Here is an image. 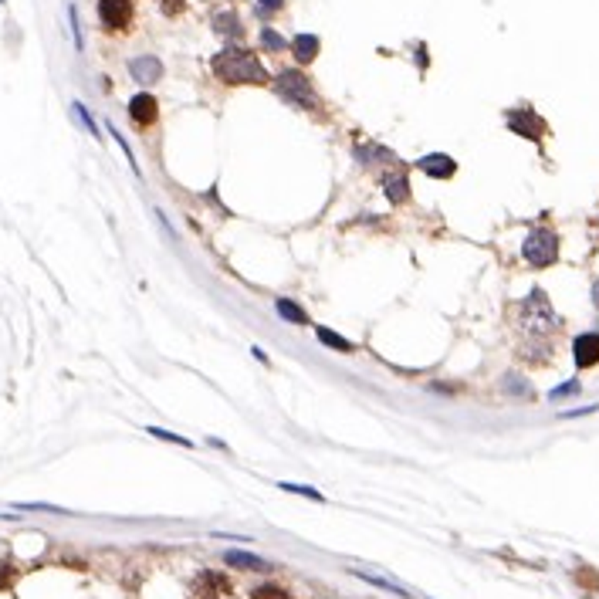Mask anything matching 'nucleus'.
<instances>
[{
  "label": "nucleus",
  "instance_id": "4468645a",
  "mask_svg": "<svg viewBox=\"0 0 599 599\" xmlns=\"http://www.w3.org/2000/svg\"><path fill=\"white\" fill-rule=\"evenodd\" d=\"M383 193L389 197V203H410V180L403 173H386Z\"/></svg>",
  "mask_w": 599,
  "mask_h": 599
},
{
  "label": "nucleus",
  "instance_id": "1a4fd4ad",
  "mask_svg": "<svg viewBox=\"0 0 599 599\" xmlns=\"http://www.w3.org/2000/svg\"><path fill=\"white\" fill-rule=\"evenodd\" d=\"M129 75L136 78L139 85H156L163 78V62L156 55H142V58H132L129 62Z\"/></svg>",
  "mask_w": 599,
  "mask_h": 599
},
{
  "label": "nucleus",
  "instance_id": "6e6552de",
  "mask_svg": "<svg viewBox=\"0 0 599 599\" xmlns=\"http://www.w3.org/2000/svg\"><path fill=\"white\" fill-rule=\"evenodd\" d=\"M129 115H132V122L136 125H153L156 119H159V102H156L149 92H139L132 95V102H129Z\"/></svg>",
  "mask_w": 599,
  "mask_h": 599
},
{
  "label": "nucleus",
  "instance_id": "c85d7f7f",
  "mask_svg": "<svg viewBox=\"0 0 599 599\" xmlns=\"http://www.w3.org/2000/svg\"><path fill=\"white\" fill-rule=\"evenodd\" d=\"M281 4H285V0H261L258 11H261V14H271V11H281Z\"/></svg>",
  "mask_w": 599,
  "mask_h": 599
},
{
  "label": "nucleus",
  "instance_id": "f8f14e48",
  "mask_svg": "<svg viewBox=\"0 0 599 599\" xmlns=\"http://www.w3.org/2000/svg\"><path fill=\"white\" fill-rule=\"evenodd\" d=\"M224 562L231 569H244V572H268V569H271L268 559H261V555H254V552H244V549H227V552H224Z\"/></svg>",
  "mask_w": 599,
  "mask_h": 599
},
{
  "label": "nucleus",
  "instance_id": "7ed1b4c3",
  "mask_svg": "<svg viewBox=\"0 0 599 599\" xmlns=\"http://www.w3.org/2000/svg\"><path fill=\"white\" fill-rule=\"evenodd\" d=\"M275 89H278V95H281L285 102H292V105H298V108L315 112V108L322 105V102H319V95H315V89H312V81H308L302 72L285 68V72L275 78Z\"/></svg>",
  "mask_w": 599,
  "mask_h": 599
},
{
  "label": "nucleus",
  "instance_id": "423d86ee",
  "mask_svg": "<svg viewBox=\"0 0 599 599\" xmlns=\"http://www.w3.org/2000/svg\"><path fill=\"white\" fill-rule=\"evenodd\" d=\"M505 122H508V129H511L515 136L532 139V142H538V139H542V132H545V122L538 119L532 108H511V112L505 115Z\"/></svg>",
  "mask_w": 599,
  "mask_h": 599
},
{
  "label": "nucleus",
  "instance_id": "cd10ccee",
  "mask_svg": "<svg viewBox=\"0 0 599 599\" xmlns=\"http://www.w3.org/2000/svg\"><path fill=\"white\" fill-rule=\"evenodd\" d=\"M163 11H166L169 17H176L180 11H183V0H163Z\"/></svg>",
  "mask_w": 599,
  "mask_h": 599
},
{
  "label": "nucleus",
  "instance_id": "7c9ffc66",
  "mask_svg": "<svg viewBox=\"0 0 599 599\" xmlns=\"http://www.w3.org/2000/svg\"><path fill=\"white\" fill-rule=\"evenodd\" d=\"M593 305L599 308V278H596V285H593Z\"/></svg>",
  "mask_w": 599,
  "mask_h": 599
},
{
  "label": "nucleus",
  "instance_id": "b1692460",
  "mask_svg": "<svg viewBox=\"0 0 599 599\" xmlns=\"http://www.w3.org/2000/svg\"><path fill=\"white\" fill-rule=\"evenodd\" d=\"M501 386H505L508 393H525V397L532 393V389H528V383H525L522 376H515V372H508V376H501Z\"/></svg>",
  "mask_w": 599,
  "mask_h": 599
},
{
  "label": "nucleus",
  "instance_id": "9b49d317",
  "mask_svg": "<svg viewBox=\"0 0 599 599\" xmlns=\"http://www.w3.org/2000/svg\"><path fill=\"white\" fill-rule=\"evenodd\" d=\"M416 166L423 169L427 176H433V180H450V176L457 173V163H454L450 156H444V153L423 156V159H416Z\"/></svg>",
  "mask_w": 599,
  "mask_h": 599
},
{
  "label": "nucleus",
  "instance_id": "dca6fc26",
  "mask_svg": "<svg viewBox=\"0 0 599 599\" xmlns=\"http://www.w3.org/2000/svg\"><path fill=\"white\" fill-rule=\"evenodd\" d=\"M275 308H278V315H281L285 322L308 325V315H305V312H302L298 305H295V302H288V298H275Z\"/></svg>",
  "mask_w": 599,
  "mask_h": 599
},
{
  "label": "nucleus",
  "instance_id": "412c9836",
  "mask_svg": "<svg viewBox=\"0 0 599 599\" xmlns=\"http://www.w3.org/2000/svg\"><path fill=\"white\" fill-rule=\"evenodd\" d=\"M14 508H21V511H47V515H68L64 508L47 505V501H21V505H14Z\"/></svg>",
  "mask_w": 599,
  "mask_h": 599
},
{
  "label": "nucleus",
  "instance_id": "9d476101",
  "mask_svg": "<svg viewBox=\"0 0 599 599\" xmlns=\"http://www.w3.org/2000/svg\"><path fill=\"white\" fill-rule=\"evenodd\" d=\"M518 359L532 363V366H545V363H552V342H545L542 336H528L518 346Z\"/></svg>",
  "mask_w": 599,
  "mask_h": 599
},
{
  "label": "nucleus",
  "instance_id": "5701e85b",
  "mask_svg": "<svg viewBox=\"0 0 599 599\" xmlns=\"http://www.w3.org/2000/svg\"><path fill=\"white\" fill-rule=\"evenodd\" d=\"M251 596L254 599H292V593H285L281 586H258Z\"/></svg>",
  "mask_w": 599,
  "mask_h": 599
},
{
  "label": "nucleus",
  "instance_id": "c756f323",
  "mask_svg": "<svg viewBox=\"0 0 599 599\" xmlns=\"http://www.w3.org/2000/svg\"><path fill=\"white\" fill-rule=\"evenodd\" d=\"M599 406H583V410H569V413H562L569 420V416H586V413H596Z\"/></svg>",
  "mask_w": 599,
  "mask_h": 599
},
{
  "label": "nucleus",
  "instance_id": "20e7f679",
  "mask_svg": "<svg viewBox=\"0 0 599 599\" xmlns=\"http://www.w3.org/2000/svg\"><path fill=\"white\" fill-rule=\"evenodd\" d=\"M522 258L532 264V268H552V264L559 261V234L549 231V227H535V231L525 237Z\"/></svg>",
  "mask_w": 599,
  "mask_h": 599
},
{
  "label": "nucleus",
  "instance_id": "a211bd4d",
  "mask_svg": "<svg viewBox=\"0 0 599 599\" xmlns=\"http://www.w3.org/2000/svg\"><path fill=\"white\" fill-rule=\"evenodd\" d=\"M353 576H355V579H363V583H372V586H380V589H389V593H399V596H406V589H399V586H397V583H389V579L369 576V572H359V569H355Z\"/></svg>",
  "mask_w": 599,
  "mask_h": 599
},
{
  "label": "nucleus",
  "instance_id": "393cba45",
  "mask_svg": "<svg viewBox=\"0 0 599 599\" xmlns=\"http://www.w3.org/2000/svg\"><path fill=\"white\" fill-rule=\"evenodd\" d=\"M72 108H75V115H78V119H81V125L89 129V136L102 139V136H98V125H95V119H92V115H89V108L81 105V102H75V105H72Z\"/></svg>",
  "mask_w": 599,
  "mask_h": 599
},
{
  "label": "nucleus",
  "instance_id": "ddd939ff",
  "mask_svg": "<svg viewBox=\"0 0 599 599\" xmlns=\"http://www.w3.org/2000/svg\"><path fill=\"white\" fill-rule=\"evenodd\" d=\"M319 51H322V41L315 34H295L292 38V55L298 64H312L319 58Z\"/></svg>",
  "mask_w": 599,
  "mask_h": 599
},
{
  "label": "nucleus",
  "instance_id": "4be33fe9",
  "mask_svg": "<svg viewBox=\"0 0 599 599\" xmlns=\"http://www.w3.org/2000/svg\"><path fill=\"white\" fill-rule=\"evenodd\" d=\"M146 433H149V437H156V440H169V444L190 447V440H186V437H180V433H169V430H163V427H146Z\"/></svg>",
  "mask_w": 599,
  "mask_h": 599
},
{
  "label": "nucleus",
  "instance_id": "2eb2a0df",
  "mask_svg": "<svg viewBox=\"0 0 599 599\" xmlns=\"http://www.w3.org/2000/svg\"><path fill=\"white\" fill-rule=\"evenodd\" d=\"M315 336H319V342H322V346L336 349V353H355V346L349 342V338L338 336V332H332V329H325V325H315Z\"/></svg>",
  "mask_w": 599,
  "mask_h": 599
},
{
  "label": "nucleus",
  "instance_id": "bb28decb",
  "mask_svg": "<svg viewBox=\"0 0 599 599\" xmlns=\"http://www.w3.org/2000/svg\"><path fill=\"white\" fill-rule=\"evenodd\" d=\"M68 17H72V34H75V47L81 51V47H85V41H81V28H78V11H75V7H68Z\"/></svg>",
  "mask_w": 599,
  "mask_h": 599
},
{
  "label": "nucleus",
  "instance_id": "6ab92c4d",
  "mask_svg": "<svg viewBox=\"0 0 599 599\" xmlns=\"http://www.w3.org/2000/svg\"><path fill=\"white\" fill-rule=\"evenodd\" d=\"M278 488H281V491H288V494H302V498H308V501H319V505H322V494L312 491V488H305V484H292V481H281Z\"/></svg>",
  "mask_w": 599,
  "mask_h": 599
},
{
  "label": "nucleus",
  "instance_id": "aec40b11",
  "mask_svg": "<svg viewBox=\"0 0 599 599\" xmlns=\"http://www.w3.org/2000/svg\"><path fill=\"white\" fill-rule=\"evenodd\" d=\"M261 45H268L271 51H285V47H292V41H285L281 34H275V28H264V31H261Z\"/></svg>",
  "mask_w": 599,
  "mask_h": 599
},
{
  "label": "nucleus",
  "instance_id": "0eeeda50",
  "mask_svg": "<svg viewBox=\"0 0 599 599\" xmlns=\"http://www.w3.org/2000/svg\"><path fill=\"white\" fill-rule=\"evenodd\" d=\"M572 359H576V369L599 366V332H583L572 338Z\"/></svg>",
  "mask_w": 599,
  "mask_h": 599
},
{
  "label": "nucleus",
  "instance_id": "f257e3e1",
  "mask_svg": "<svg viewBox=\"0 0 599 599\" xmlns=\"http://www.w3.org/2000/svg\"><path fill=\"white\" fill-rule=\"evenodd\" d=\"M214 75L224 81V85H271V75L261 64V58L247 47H224L220 55H214Z\"/></svg>",
  "mask_w": 599,
  "mask_h": 599
},
{
  "label": "nucleus",
  "instance_id": "39448f33",
  "mask_svg": "<svg viewBox=\"0 0 599 599\" xmlns=\"http://www.w3.org/2000/svg\"><path fill=\"white\" fill-rule=\"evenodd\" d=\"M132 14H136L132 0H98V21L105 31H129Z\"/></svg>",
  "mask_w": 599,
  "mask_h": 599
},
{
  "label": "nucleus",
  "instance_id": "f03ea898",
  "mask_svg": "<svg viewBox=\"0 0 599 599\" xmlns=\"http://www.w3.org/2000/svg\"><path fill=\"white\" fill-rule=\"evenodd\" d=\"M559 325L562 322H559L552 302L545 298L542 288H535L528 298H522V305H518V329H522V332L549 338V332H559Z\"/></svg>",
  "mask_w": 599,
  "mask_h": 599
},
{
  "label": "nucleus",
  "instance_id": "a878e982",
  "mask_svg": "<svg viewBox=\"0 0 599 599\" xmlns=\"http://www.w3.org/2000/svg\"><path fill=\"white\" fill-rule=\"evenodd\" d=\"M572 393H579V383H576V380H569V383L555 386L552 393H549V399H562V397H572Z\"/></svg>",
  "mask_w": 599,
  "mask_h": 599
},
{
  "label": "nucleus",
  "instance_id": "f3484780",
  "mask_svg": "<svg viewBox=\"0 0 599 599\" xmlns=\"http://www.w3.org/2000/svg\"><path fill=\"white\" fill-rule=\"evenodd\" d=\"M214 28H217V34H224V38H241V17L237 14H217V21H214Z\"/></svg>",
  "mask_w": 599,
  "mask_h": 599
}]
</instances>
